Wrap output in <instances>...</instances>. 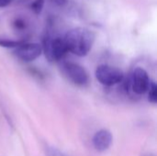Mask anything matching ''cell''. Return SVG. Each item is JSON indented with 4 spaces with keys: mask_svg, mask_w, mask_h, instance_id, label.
Wrapping results in <instances>:
<instances>
[{
    "mask_svg": "<svg viewBox=\"0 0 157 156\" xmlns=\"http://www.w3.org/2000/svg\"><path fill=\"white\" fill-rule=\"evenodd\" d=\"M23 41L22 40H8V39H2L0 38V46L1 47H5V48H17V46H19Z\"/></svg>",
    "mask_w": 157,
    "mask_h": 156,
    "instance_id": "cell-9",
    "label": "cell"
},
{
    "mask_svg": "<svg viewBox=\"0 0 157 156\" xmlns=\"http://www.w3.org/2000/svg\"><path fill=\"white\" fill-rule=\"evenodd\" d=\"M97 80L105 86H112L121 83L124 79L123 73L117 67L101 64L96 70Z\"/></svg>",
    "mask_w": 157,
    "mask_h": 156,
    "instance_id": "cell-4",
    "label": "cell"
},
{
    "mask_svg": "<svg viewBox=\"0 0 157 156\" xmlns=\"http://www.w3.org/2000/svg\"><path fill=\"white\" fill-rule=\"evenodd\" d=\"M62 69L67 78L76 86H86L89 81V76L86 70L78 63L64 62L62 63Z\"/></svg>",
    "mask_w": 157,
    "mask_h": 156,
    "instance_id": "cell-5",
    "label": "cell"
},
{
    "mask_svg": "<svg viewBox=\"0 0 157 156\" xmlns=\"http://www.w3.org/2000/svg\"><path fill=\"white\" fill-rule=\"evenodd\" d=\"M146 156H153V155H151V154H150V155H146Z\"/></svg>",
    "mask_w": 157,
    "mask_h": 156,
    "instance_id": "cell-14",
    "label": "cell"
},
{
    "mask_svg": "<svg viewBox=\"0 0 157 156\" xmlns=\"http://www.w3.org/2000/svg\"><path fill=\"white\" fill-rule=\"evenodd\" d=\"M95 39V33L86 28L72 29L63 37L68 52L79 57L88 54L93 47Z\"/></svg>",
    "mask_w": 157,
    "mask_h": 156,
    "instance_id": "cell-1",
    "label": "cell"
},
{
    "mask_svg": "<svg viewBox=\"0 0 157 156\" xmlns=\"http://www.w3.org/2000/svg\"><path fill=\"white\" fill-rule=\"evenodd\" d=\"M15 27H16L17 29H22L25 28V23H24L22 20H20V19H17V20L15 21Z\"/></svg>",
    "mask_w": 157,
    "mask_h": 156,
    "instance_id": "cell-11",
    "label": "cell"
},
{
    "mask_svg": "<svg viewBox=\"0 0 157 156\" xmlns=\"http://www.w3.org/2000/svg\"><path fill=\"white\" fill-rule=\"evenodd\" d=\"M52 4H54L55 6H64L68 0H51Z\"/></svg>",
    "mask_w": 157,
    "mask_h": 156,
    "instance_id": "cell-12",
    "label": "cell"
},
{
    "mask_svg": "<svg viewBox=\"0 0 157 156\" xmlns=\"http://www.w3.org/2000/svg\"><path fill=\"white\" fill-rule=\"evenodd\" d=\"M112 140H113V138H112L111 132L106 129H102V130L97 131L93 137L94 148L98 152L103 153L110 147V145L112 143Z\"/></svg>",
    "mask_w": 157,
    "mask_h": 156,
    "instance_id": "cell-7",
    "label": "cell"
},
{
    "mask_svg": "<svg viewBox=\"0 0 157 156\" xmlns=\"http://www.w3.org/2000/svg\"><path fill=\"white\" fill-rule=\"evenodd\" d=\"M150 83L151 80L147 72L144 68L137 67L124 83V87L127 92L130 91L136 96H142L147 93Z\"/></svg>",
    "mask_w": 157,
    "mask_h": 156,
    "instance_id": "cell-3",
    "label": "cell"
},
{
    "mask_svg": "<svg viewBox=\"0 0 157 156\" xmlns=\"http://www.w3.org/2000/svg\"><path fill=\"white\" fill-rule=\"evenodd\" d=\"M64 156H65V155H64Z\"/></svg>",
    "mask_w": 157,
    "mask_h": 156,
    "instance_id": "cell-15",
    "label": "cell"
},
{
    "mask_svg": "<svg viewBox=\"0 0 157 156\" xmlns=\"http://www.w3.org/2000/svg\"><path fill=\"white\" fill-rule=\"evenodd\" d=\"M43 5H44V0H35L31 3V9L36 14H40L42 10Z\"/></svg>",
    "mask_w": 157,
    "mask_h": 156,
    "instance_id": "cell-10",
    "label": "cell"
},
{
    "mask_svg": "<svg viewBox=\"0 0 157 156\" xmlns=\"http://www.w3.org/2000/svg\"><path fill=\"white\" fill-rule=\"evenodd\" d=\"M147 93H148V100H149V102H151L153 104H155L157 102V86L152 81L150 83V86H149V89H148Z\"/></svg>",
    "mask_w": 157,
    "mask_h": 156,
    "instance_id": "cell-8",
    "label": "cell"
},
{
    "mask_svg": "<svg viewBox=\"0 0 157 156\" xmlns=\"http://www.w3.org/2000/svg\"><path fill=\"white\" fill-rule=\"evenodd\" d=\"M14 0H0V7H5L10 5Z\"/></svg>",
    "mask_w": 157,
    "mask_h": 156,
    "instance_id": "cell-13",
    "label": "cell"
},
{
    "mask_svg": "<svg viewBox=\"0 0 157 156\" xmlns=\"http://www.w3.org/2000/svg\"><path fill=\"white\" fill-rule=\"evenodd\" d=\"M42 51L49 62H60L68 53L67 47L63 40V38L56 37L52 38L47 35L43 39V44L41 45Z\"/></svg>",
    "mask_w": 157,
    "mask_h": 156,
    "instance_id": "cell-2",
    "label": "cell"
},
{
    "mask_svg": "<svg viewBox=\"0 0 157 156\" xmlns=\"http://www.w3.org/2000/svg\"><path fill=\"white\" fill-rule=\"evenodd\" d=\"M42 52L41 45L39 43L22 42L19 46L15 48V55L23 62H32L39 58Z\"/></svg>",
    "mask_w": 157,
    "mask_h": 156,
    "instance_id": "cell-6",
    "label": "cell"
}]
</instances>
